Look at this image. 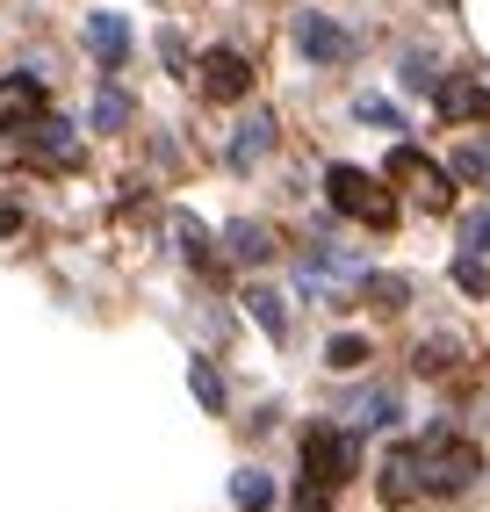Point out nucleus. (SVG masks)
I'll use <instances>...</instances> for the list:
<instances>
[{"instance_id":"1","label":"nucleus","mask_w":490,"mask_h":512,"mask_svg":"<svg viewBox=\"0 0 490 512\" xmlns=\"http://www.w3.org/2000/svg\"><path fill=\"white\" fill-rule=\"evenodd\" d=\"M397 455H404V469H418V476H411L418 491H462L469 476L483 469V455H476L454 426H433L426 440H411V448H397Z\"/></svg>"},{"instance_id":"2","label":"nucleus","mask_w":490,"mask_h":512,"mask_svg":"<svg viewBox=\"0 0 490 512\" xmlns=\"http://www.w3.org/2000/svg\"><path fill=\"white\" fill-rule=\"evenodd\" d=\"M354 476V433L339 426H310L303 433V491H296V512H325V498Z\"/></svg>"},{"instance_id":"3","label":"nucleus","mask_w":490,"mask_h":512,"mask_svg":"<svg viewBox=\"0 0 490 512\" xmlns=\"http://www.w3.org/2000/svg\"><path fill=\"white\" fill-rule=\"evenodd\" d=\"M325 195H332L339 217H361L368 231H390V224H397V195L382 188L375 174H361V166H346V159L325 174Z\"/></svg>"},{"instance_id":"4","label":"nucleus","mask_w":490,"mask_h":512,"mask_svg":"<svg viewBox=\"0 0 490 512\" xmlns=\"http://www.w3.org/2000/svg\"><path fill=\"white\" fill-rule=\"evenodd\" d=\"M195 87H202L209 101H245V94H253V58H245V51H231V44H217V51L202 58Z\"/></svg>"},{"instance_id":"5","label":"nucleus","mask_w":490,"mask_h":512,"mask_svg":"<svg viewBox=\"0 0 490 512\" xmlns=\"http://www.w3.org/2000/svg\"><path fill=\"white\" fill-rule=\"evenodd\" d=\"M15 159H37V166H73L80 159V138L65 123H51V116H29L22 130H15Z\"/></svg>"},{"instance_id":"6","label":"nucleus","mask_w":490,"mask_h":512,"mask_svg":"<svg viewBox=\"0 0 490 512\" xmlns=\"http://www.w3.org/2000/svg\"><path fill=\"white\" fill-rule=\"evenodd\" d=\"M390 174H397V181H404L418 202H426V210H454V181L440 174L433 159H418L411 145H397V152H390Z\"/></svg>"},{"instance_id":"7","label":"nucleus","mask_w":490,"mask_h":512,"mask_svg":"<svg viewBox=\"0 0 490 512\" xmlns=\"http://www.w3.org/2000/svg\"><path fill=\"white\" fill-rule=\"evenodd\" d=\"M296 44H303V58H318V65H346V58L361 51L332 15H296Z\"/></svg>"},{"instance_id":"8","label":"nucleus","mask_w":490,"mask_h":512,"mask_svg":"<svg viewBox=\"0 0 490 512\" xmlns=\"http://www.w3.org/2000/svg\"><path fill=\"white\" fill-rule=\"evenodd\" d=\"M87 51L116 73V65H130L137 37H130V22H123V15H87Z\"/></svg>"},{"instance_id":"9","label":"nucleus","mask_w":490,"mask_h":512,"mask_svg":"<svg viewBox=\"0 0 490 512\" xmlns=\"http://www.w3.org/2000/svg\"><path fill=\"white\" fill-rule=\"evenodd\" d=\"M29 116H44V87L37 80H0V130H22Z\"/></svg>"},{"instance_id":"10","label":"nucleus","mask_w":490,"mask_h":512,"mask_svg":"<svg viewBox=\"0 0 490 512\" xmlns=\"http://www.w3.org/2000/svg\"><path fill=\"white\" fill-rule=\"evenodd\" d=\"M267 152H274V116H245L231 138V166H260Z\"/></svg>"},{"instance_id":"11","label":"nucleus","mask_w":490,"mask_h":512,"mask_svg":"<svg viewBox=\"0 0 490 512\" xmlns=\"http://www.w3.org/2000/svg\"><path fill=\"white\" fill-rule=\"evenodd\" d=\"M440 116H454V123L490 116V94H483L476 80H440Z\"/></svg>"},{"instance_id":"12","label":"nucleus","mask_w":490,"mask_h":512,"mask_svg":"<svg viewBox=\"0 0 490 512\" xmlns=\"http://www.w3.org/2000/svg\"><path fill=\"white\" fill-rule=\"evenodd\" d=\"M245 311L260 318L267 339H289V311H282V296H274V289H245Z\"/></svg>"},{"instance_id":"13","label":"nucleus","mask_w":490,"mask_h":512,"mask_svg":"<svg viewBox=\"0 0 490 512\" xmlns=\"http://www.w3.org/2000/svg\"><path fill=\"white\" fill-rule=\"evenodd\" d=\"M231 260H274V231L267 224H231Z\"/></svg>"},{"instance_id":"14","label":"nucleus","mask_w":490,"mask_h":512,"mask_svg":"<svg viewBox=\"0 0 490 512\" xmlns=\"http://www.w3.org/2000/svg\"><path fill=\"white\" fill-rule=\"evenodd\" d=\"M267 498H274V484H267L260 469H238V476H231V505H238V512H267Z\"/></svg>"},{"instance_id":"15","label":"nucleus","mask_w":490,"mask_h":512,"mask_svg":"<svg viewBox=\"0 0 490 512\" xmlns=\"http://www.w3.org/2000/svg\"><path fill=\"white\" fill-rule=\"evenodd\" d=\"M188 383L202 397V412H224V383H217V368H209V361H188Z\"/></svg>"},{"instance_id":"16","label":"nucleus","mask_w":490,"mask_h":512,"mask_svg":"<svg viewBox=\"0 0 490 512\" xmlns=\"http://www.w3.org/2000/svg\"><path fill=\"white\" fill-rule=\"evenodd\" d=\"M123 123H130L123 87H101V101H94V130H123Z\"/></svg>"},{"instance_id":"17","label":"nucleus","mask_w":490,"mask_h":512,"mask_svg":"<svg viewBox=\"0 0 490 512\" xmlns=\"http://www.w3.org/2000/svg\"><path fill=\"white\" fill-rule=\"evenodd\" d=\"M361 289L382 303V311H404V296H411V282H404V275H375V282L361 275Z\"/></svg>"},{"instance_id":"18","label":"nucleus","mask_w":490,"mask_h":512,"mask_svg":"<svg viewBox=\"0 0 490 512\" xmlns=\"http://www.w3.org/2000/svg\"><path fill=\"white\" fill-rule=\"evenodd\" d=\"M454 289H462V296H483V289H490V267H483L476 253H462V260H454Z\"/></svg>"},{"instance_id":"19","label":"nucleus","mask_w":490,"mask_h":512,"mask_svg":"<svg viewBox=\"0 0 490 512\" xmlns=\"http://www.w3.org/2000/svg\"><path fill=\"white\" fill-rule=\"evenodd\" d=\"M454 174H462V181H476V188H490V145H462Z\"/></svg>"},{"instance_id":"20","label":"nucleus","mask_w":490,"mask_h":512,"mask_svg":"<svg viewBox=\"0 0 490 512\" xmlns=\"http://www.w3.org/2000/svg\"><path fill=\"white\" fill-rule=\"evenodd\" d=\"M173 238H181V253H188L195 267H209V231H202L195 217H181V224H173Z\"/></svg>"},{"instance_id":"21","label":"nucleus","mask_w":490,"mask_h":512,"mask_svg":"<svg viewBox=\"0 0 490 512\" xmlns=\"http://www.w3.org/2000/svg\"><path fill=\"white\" fill-rule=\"evenodd\" d=\"M325 354H332V368H361V361H368V339H354V332H339V339H332Z\"/></svg>"},{"instance_id":"22","label":"nucleus","mask_w":490,"mask_h":512,"mask_svg":"<svg viewBox=\"0 0 490 512\" xmlns=\"http://www.w3.org/2000/svg\"><path fill=\"white\" fill-rule=\"evenodd\" d=\"M404 87H418V94H440V73H433V58H404Z\"/></svg>"},{"instance_id":"23","label":"nucleus","mask_w":490,"mask_h":512,"mask_svg":"<svg viewBox=\"0 0 490 512\" xmlns=\"http://www.w3.org/2000/svg\"><path fill=\"white\" fill-rule=\"evenodd\" d=\"M159 58L173 65V80H188V44H181V29H166V37H159Z\"/></svg>"}]
</instances>
